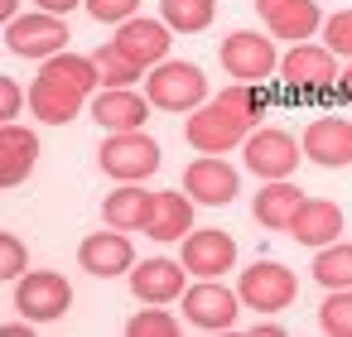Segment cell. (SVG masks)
Masks as SVG:
<instances>
[{
  "label": "cell",
  "mask_w": 352,
  "mask_h": 337,
  "mask_svg": "<svg viewBox=\"0 0 352 337\" xmlns=\"http://www.w3.org/2000/svg\"><path fill=\"white\" fill-rule=\"evenodd\" d=\"M265 106H270V97L261 82H232L184 121V140L198 154H227V150L246 145V135L261 126Z\"/></svg>",
  "instance_id": "cell-1"
},
{
  "label": "cell",
  "mask_w": 352,
  "mask_h": 337,
  "mask_svg": "<svg viewBox=\"0 0 352 337\" xmlns=\"http://www.w3.org/2000/svg\"><path fill=\"white\" fill-rule=\"evenodd\" d=\"M145 97H150L155 111H184V116H193L203 102H212L203 68L184 63V58H164L160 68H150L145 73Z\"/></svg>",
  "instance_id": "cell-2"
},
{
  "label": "cell",
  "mask_w": 352,
  "mask_h": 337,
  "mask_svg": "<svg viewBox=\"0 0 352 337\" xmlns=\"http://www.w3.org/2000/svg\"><path fill=\"white\" fill-rule=\"evenodd\" d=\"M217 63H222L227 78H236V82H261V87H265V78L280 73L275 39H265V34H256V30L227 34V39L217 44Z\"/></svg>",
  "instance_id": "cell-3"
},
{
  "label": "cell",
  "mask_w": 352,
  "mask_h": 337,
  "mask_svg": "<svg viewBox=\"0 0 352 337\" xmlns=\"http://www.w3.org/2000/svg\"><path fill=\"white\" fill-rule=\"evenodd\" d=\"M338 54L328 44H294L280 58V82L299 97H318V92H338Z\"/></svg>",
  "instance_id": "cell-4"
},
{
  "label": "cell",
  "mask_w": 352,
  "mask_h": 337,
  "mask_svg": "<svg viewBox=\"0 0 352 337\" xmlns=\"http://www.w3.org/2000/svg\"><path fill=\"white\" fill-rule=\"evenodd\" d=\"M236 294H241V303H246V308H256L261 318H265V313L275 318V313H285V308L294 303L299 279H294L280 260H256V265H246V270H241Z\"/></svg>",
  "instance_id": "cell-5"
},
{
  "label": "cell",
  "mask_w": 352,
  "mask_h": 337,
  "mask_svg": "<svg viewBox=\"0 0 352 337\" xmlns=\"http://www.w3.org/2000/svg\"><path fill=\"white\" fill-rule=\"evenodd\" d=\"M68 39H73L68 20L49 15V10H30V15H20V20L6 25V49L20 54V58H39V63H49L54 54H63Z\"/></svg>",
  "instance_id": "cell-6"
},
{
  "label": "cell",
  "mask_w": 352,
  "mask_h": 337,
  "mask_svg": "<svg viewBox=\"0 0 352 337\" xmlns=\"http://www.w3.org/2000/svg\"><path fill=\"white\" fill-rule=\"evenodd\" d=\"M102 169L116 183H140L160 169V145L145 130H111L102 140Z\"/></svg>",
  "instance_id": "cell-7"
},
{
  "label": "cell",
  "mask_w": 352,
  "mask_h": 337,
  "mask_svg": "<svg viewBox=\"0 0 352 337\" xmlns=\"http://www.w3.org/2000/svg\"><path fill=\"white\" fill-rule=\"evenodd\" d=\"M299 140L289 135V130H275V126H256L251 135H246V145H241V159H246V169L261 178V183H270V178H289L294 169H299Z\"/></svg>",
  "instance_id": "cell-8"
},
{
  "label": "cell",
  "mask_w": 352,
  "mask_h": 337,
  "mask_svg": "<svg viewBox=\"0 0 352 337\" xmlns=\"http://www.w3.org/2000/svg\"><path fill=\"white\" fill-rule=\"evenodd\" d=\"M15 308L30 323H54L73 308V284L58 270H25L15 279Z\"/></svg>",
  "instance_id": "cell-9"
},
{
  "label": "cell",
  "mask_w": 352,
  "mask_h": 337,
  "mask_svg": "<svg viewBox=\"0 0 352 337\" xmlns=\"http://www.w3.org/2000/svg\"><path fill=\"white\" fill-rule=\"evenodd\" d=\"M241 308H246L241 294L227 289V284H217V279H198V284L184 289V318H188L193 327H203V332H227V327H236Z\"/></svg>",
  "instance_id": "cell-10"
},
{
  "label": "cell",
  "mask_w": 352,
  "mask_h": 337,
  "mask_svg": "<svg viewBox=\"0 0 352 337\" xmlns=\"http://www.w3.org/2000/svg\"><path fill=\"white\" fill-rule=\"evenodd\" d=\"M184 193H188L198 207H227V202L241 193V174H236L222 154H198V159L184 169Z\"/></svg>",
  "instance_id": "cell-11"
},
{
  "label": "cell",
  "mask_w": 352,
  "mask_h": 337,
  "mask_svg": "<svg viewBox=\"0 0 352 337\" xmlns=\"http://www.w3.org/2000/svg\"><path fill=\"white\" fill-rule=\"evenodd\" d=\"M169 34H174V30H169L164 20L135 15V20L116 25V39H111V44H116V49H121V54H126L140 73H145V68H160V63L169 58V44H174Z\"/></svg>",
  "instance_id": "cell-12"
},
{
  "label": "cell",
  "mask_w": 352,
  "mask_h": 337,
  "mask_svg": "<svg viewBox=\"0 0 352 337\" xmlns=\"http://www.w3.org/2000/svg\"><path fill=\"white\" fill-rule=\"evenodd\" d=\"M179 260H184L188 275H198V279H217V275H227V270L236 265V241H232V231H222V226L188 231Z\"/></svg>",
  "instance_id": "cell-13"
},
{
  "label": "cell",
  "mask_w": 352,
  "mask_h": 337,
  "mask_svg": "<svg viewBox=\"0 0 352 337\" xmlns=\"http://www.w3.org/2000/svg\"><path fill=\"white\" fill-rule=\"evenodd\" d=\"M78 265L97 279H116V275H131L135 270V246L126 231L107 226V231H92L82 246H78Z\"/></svg>",
  "instance_id": "cell-14"
},
{
  "label": "cell",
  "mask_w": 352,
  "mask_h": 337,
  "mask_svg": "<svg viewBox=\"0 0 352 337\" xmlns=\"http://www.w3.org/2000/svg\"><path fill=\"white\" fill-rule=\"evenodd\" d=\"M87 102H92V97H87L82 87H73V82H63V78H49V73H39L34 87H30V116H39L44 126H68V121H78Z\"/></svg>",
  "instance_id": "cell-15"
},
{
  "label": "cell",
  "mask_w": 352,
  "mask_h": 337,
  "mask_svg": "<svg viewBox=\"0 0 352 337\" xmlns=\"http://www.w3.org/2000/svg\"><path fill=\"white\" fill-rule=\"evenodd\" d=\"M304 159L318 169H347L352 164V121L347 116H318L304 130Z\"/></svg>",
  "instance_id": "cell-16"
},
{
  "label": "cell",
  "mask_w": 352,
  "mask_h": 337,
  "mask_svg": "<svg viewBox=\"0 0 352 337\" xmlns=\"http://www.w3.org/2000/svg\"><path fill=\"white\" fill-rule=\"evenodd\" d=\"M256 15L265 20L270 39H289V44H304L323 30V15L314 0H256Z\"/></svg>",
  "instance_id": "cell-17"
},
{
  "label": "cell",
  "mask_w": 352,
  "mask_h": 337,
  "mask_svg": "<svg viewBox=\"0 0 352 337\" xmlns=\"http://www.w3.org/2000/svg\"><path fill=\"white\" fill-rule=\"evenodd\" d=\"M92 121L111 135V130H145L150 121V97H140L135 87H102L92 97Z\"/></svg>",
  "instance_id": "cell-18"
},
{
  "label": "cell",
  "mask_w": 352,
  "mask_h": 337,
  "mask_svg": "<svg viewBox=\"0 0 352 337\" xmlns=\"http://www.w3.org/2000/svg\"><path fill=\"white\" fill-rule=\"evenodd\" d=\"M184 275H188L184 260H164V255L140 260L131 270V294L140 303H174V299H184Z\"/></svg>",
  "instance_id": "cell-19"
},
{
  "label": "cell",
  "mask_w": 352,
  "mask_h": 337,
  "mask_svg": "<svg viewBox=\"0 0 352 337\" xmlns=\"http://www.w3.org/2000/svg\"><path fill=\"white\" fill-rule=\"evenodd\" d=\"M39 164V135L30 126H0V188H20Z\"/></svg>",
  "instance_id": "cell-20"
},
{
  "label": "cell",
  "mask_w": 352,
  "mask_h": 337,
  "mask_svg": "<svg viewBox=\"0 0 352 337\" xmlns=\"http://www.w3.org/2000/svg\"><path fill=\"white\" fill-rule=\"evenodd\" d=\"M299 246H328V241H338V231H342V207L338 202H328V198H304L299 207H294V217H289V226H285Z\"/></svg>",
  "instance_id": "cell-21"
},
{
  "label": "cell",
  "mask_w": 352,
  "mask_h": 337,
  "mask_svg": "<svg viewBox=\"0 0 352 337\" xmlns=\"http://www.w3.org/2000/svg\"><path fill=\"white\" fill-rule=\"evenodd\" d=\"M193 198L188 193H155V207H150V222H145V231L155 236V241H184L188 231H193Z\"/></svg>",
  "instance_id": "cell-22"
},
{
  "label": "cell",
  "mask_w": 352,
  "mask_h": 337,
  "mask_svg": "<svg viewBox=\"0 0 352 337\" xmlns=\"http://www.w3.org/2000/svg\"><path fill=\"white\" fill-rule=\"evenodd\" d=\"M150 207H155V193H145L140 183H121L116 193H107V202H102V222L116 226V231H145Z\"/></svg>",
  "instance_id": "cell-23"
},
{
  "label": "cell",
  "mask_w": 352,
  "mask_h": 337,
  "mask_svg": "<svg viewBox=\"0 0 352 337\" xmlns=\"http://www.w3.org/2000/svg\"><path fill=\"white\" fill-rule=\"evenodd\" d=\"M299 202H304V198H299V188H294L289 178H270V183H261L251 212H256V222H261L265 231H285Z\"/></svg>",
  "instance_id": "cell-24"
},
{
  "label": "cell",
  "mask_w": 352,
  "mask_h": 337,
  "mask_svg": "<svg viewBox=\"0 0 352 337\" xmlns=\"http://www.w3.org/2000/svg\"><path fill=\"white\" fill-rule=\"evenodd\" d=\"M217 15V0H160V20L174 34H203Z\"/></svg>",
  "instance_id": "cell-25"
},
{
  "label": "cell",
  "mask_w": 352,
  "mask_h": 337,
  "mask_svg": "<svg viewBox=\"0 0 352 337\" xmlns=\"http://www.w3.org/2000/svg\"><path fill=\"white\" fill-rule=\"evenodd\" d=\"M314 279L323 289H352V241H328L314 255Z\"/></svg>",
  "instance_id": "cell-26"
},
{
  "label": "cell",
  "mask_w": 352,
  "mask_h": 337,
  "mask_svg": "<svg viewBox=\"0 0 352 337\" xmlns=\"http://www.w3.org/2000/svg\"><path fill=\"white\" fill-rule=\"evenodd\" d=\"M92 63H97V73H102V87H135L145 73L116 49V44H102V49H92Z\"/></svg>",
  "instance_id": "cell-27"
},
{
  "label": "cell",
  "mask_w": 352,
  "mask_h": 337,
  "mask_svg": "<svg viewBox=\"0 0 352 337\" xmlns=\"http://www.w3.org/2000/svg\"><path fill=\"white\" fill-rule=\"evenodd\" d=\"M318 327L328 337H352V289H328L318 303Z\"/></svg>",
  "instance_id": "cell-28"
},
{
  "label": "cell",
  "mask_w": 352,
  "mask_h": 337,
  "mask_svg": "<svg viewBox=\"0 0 352 337\" xmlns=\"http://www.w3.org/2000/svg\"><path fill=\"white\" fill-rule=\"evenodd\" d=\"M126 332H131V337H179V318L164 313V303H150V308H140V313L126 323Z\"/></svg>",
  "instance_id": "cell-29"
},
{
  "label": "cell",
  "mask_w": 352,
  "mask_h": 337,
  "mask_svg": "<svg viewBox=\"0 0 352 337\" xmlns=\"http://www.w3.org/2000/svg\"><path fill=\"white\" fill-rule=\"evenodd\" d=\"M87 15L97 25H126L140 15V0H87Z\"/></svg>",
  "instance_id": "cell-30"
},
{
  "label": "cell",
  "mask_w": 352,
  "mask_h": 337,
  "mask_svg": "<svg viewBox=\"0 0 352 337\" xmlns=\"http://www.w3.org/2000/svg\"><path fill=\"white\" fill-rule=\"evenodd\" d=\"M323 44H328L333 54L352 58V10H338V15L323 20Z\"/></svg>",
  "instance_id": "cell-31"
},
{
  "label": "cell",
  "mask_w": 352,
  "mask_h": 337,
  "mask_svg": "<svg viewBox=\"0 0 352 337\" xmlns=\"http://www.w3.org/2000/svg\"><path fill=\"white\" fill-rule=\"evenodd\" d=\"M30 270V251H25V241L20 236H0V275H6V279H20Z\"/></svg>",
  "instance_id": "cell-32"
},
{
  "label": "cell",
  "mask_w": 352,
  "mask_h": 337,
  "mask_svg": "<svg viewBox=\"0 0 352 337\" xmlns=\"http://www.w3.org/2000/svg\"><path fill=\"white\" fill-rule=\"evenodd\" d=\"M20 106H25L20 82H15V78H0V116H6V121H15V116H20Z\"/></svg>",
  "instance_id": "cell-33"
},
{
  "label": "cell",
  "mask_w": 352,
  "mask_h": 337,
  "mask_svg": "<svg viewBox=\"0 0 352 337\" xmlns=\"http://www.w3.org/2000/svg\"><path fill=\"white\" fill-rule=\"evenodd\" d=\"M78 5H87V0H34V10H49V15H63V20H68Z\"/></svg>",
  "instance_id": "cell-34"
},
{
  "label": "cell",
  "mask_w": 352,
  "mask_h": 337,
  "mask_svg": "<svg viewBox=\"0 0 352 337\" xmlns=\"http://www.w3.org/2000/svg\"><path fill=\"white\" fill-rule=\"evenodd\" d=\"M338 97H342V102L352 106V58H347V73L338 78Z\"/></svg>",
  "instance_id": "cell-35"
},
{
  "label": "cell",
  "mask_w": 352,
  "mask_h": 337,
  "mask_svg": "<svg viewBox=\"0 0 352 337\" xmlns=\"http://www.w3.org/2000/svg\"><path fill=\"white\" fill-rule=\"evenodd\" d=\"M251 332H256V337H280V323H270V313H265V318H261Z\"/></svg>",
  "instance_id": "cell-36"
},
{
  "label": "cell",
  "mask_w": 352,
  "mask_h": 337,
  "mask_svg": "<svg viewBox=\"0 0 352 337\" xmlns=\"http://www.w3.org/2000/svg\"><path fill=\"white\" fill-rule=\"evenodd\" d=\"M0 15H6V25L20 20V0H0Z\"/></svg>",
  "instance_id": "cell-37"
},
{
  "label": "cell",
  "mask_w": 352,
  "mask_h": 337,
  "mask_svg": "<svg viewBox=\"0 0 352 337\" xmlns=\"http://www.w3.org/2000/svg\"><path fill=\"white\" fill-rule=\"evenodd\" d=\"M30 327H34L30 318H25V323H10V327H6V337H30Z\"/></svg>",
  "instance_id": "cell-38"
}]
</instances>
